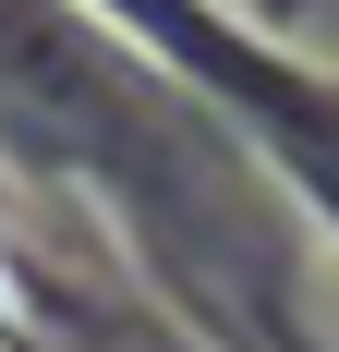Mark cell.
I'll list each match as a JSON object with an SVG mask.
<instances>
[{
    "label": "cell",
    "mask_w": 339,
    "mask_h": 352,
    "mask_svg": "<svg viewBox=\"0 0 339 352\" xmlns=\"http://www.w3.org/2000/svg\"><path fill=\"white\" fill-rule=\"evenodd\" d=\"M0 328H12V267H0Z\"/></svg>",
    "instance_id": "obj_1"
}]
</instances>
